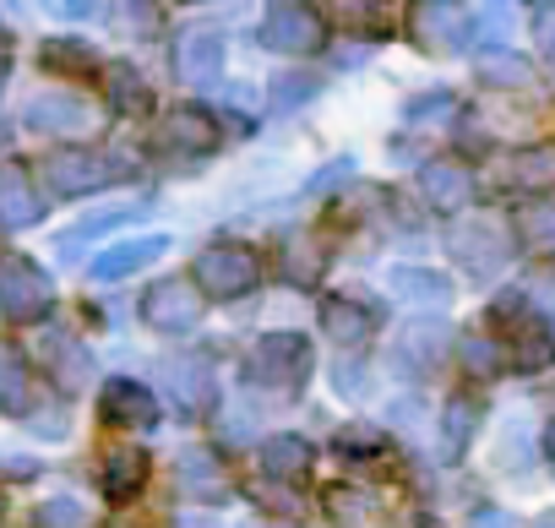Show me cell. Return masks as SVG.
<instances>
[{"label":"cell","instance_id":"cell-1","mask_svg":"<svg viewBox=\"0 0 555 528\" xmlns=\"http://www.w3.org/2000/svg\"><path fill=\"white\" fill-rule=\"evenodd\" d=\"M311 365H317V355H311L306 333H267L250 349V360H245V382L289 398V392H300L311 382Z\"/></svg>","mask_w":555,"mask_h":528},{"label":"cell","instance_id":"cell-2","mask_svg":"<svg viewBox=\"0 0 555 528\" xmlns=\"http://www.w3.org/2000/svg\"><path fill=\"white\" fill-rule=\"evenodd\" d=\"M0 409H7L12 420H23L28 430H39V436H66V414H61L55 392L17 355L0 360Z\"/></svg>","mask_w":555,"mask_h":528},{"label":"cell","instance_id":"cell-3","mask_svg":"<svg viewBox=\"0 0 555 528\" xmlns=\"http://www.w3.org/2000/svg\"><path fill=\"white\" fill-rule=\"evenodd\" d=\"M191 279H196V289H202L207 300H240V295H250V289L261 284V256H256L250 245L223 240V245H207V250L196 256Z\"/></svg>","mask_w":555,"mask_h":528},{"label":"cell","instance_id":"cell-4","mask_svg":"<svg viewBox=\"0 0 555 528\" xmlns=\"http://www.w3.org/2000/svg\"><path fill=\"white\" fill-rule=\"evenodd\" d=\"M256 44L272 55H317L327 44V23L317 7H295V0H278V7L261 12Z\"/></svg>","mask_w":555,"mask_h":528},{"label":"cell","instance_id":"cell-5","mask_svg":"<svg viewBox=\"0 0 555 528\" xmlns=\"http://www.w3.org/2000/svg\"><path fill=\"white\" fill-rule=\"evenodd\" d=\"M55 300V284L39 261L28 256H7L0 261V317L7 322H39Z\"/></svg>","mask_w":555,"mask_h":528},{"label":"cell","instance_id":"cell-6","mask_svg":"<svg viewBox=\"0 0 555 528\" xmlns=\"http://www.w3.org/2000/svg\"><path fill=\"white\" fill-rule=\"evenodd\" d=\"M39 175H44V191H55V196H88V191L115 185L126 169H120V164H109V153L61 147V153H50V158L39 164Z\"/></svg>","mask_w":555,"mask_h":528},{"label":"cell","instance_id":"cell-7","mask_svg":"<svg viewBox=\"0 0 555 528\" xmlns=\"http://www.w3.org/2000/svg\"><path fill=\"white\" fill-rule=\"evenodd\" d=\"M202 317H207V295H202L196 284H185V279H164V284H153V289L142 295V322H147L153 333L180 338V333H196Z\"/></svg>","mask_w":555,"mask_h":528},{"label":"cell","instance_id":"cell-8","mask_svg":"<svg viewBox=\"0 0 555 528\" xmlns=\"http://www.w3.org/2000/svg\"><path fill=\"white\" fill-rule=\"evenodd\" d=\"M452 256L474 279H495L506 268V256H512V240H506V229L495 218H474V223L452 229Z\"/></svg>","mask_w":555,"mask_h":528},{"label":"cell","instance_id":"cell-9","mask_svg":"<svg viewBox=\"0 0 555 528\" xmlns=\"http://www.w3.org/2000/svg\"><path fill=\"white\" fill-rule=\"evenodd\" d=\"M495 317H512V365L517 371H544L555 360V333L539 317H528V306L517 295L495 300Z\"/></svg>","mask_w":555,"mask_h":528},{"label":"cell","instance_id":"cell-10","mask_svg":"<svg viewBox=\"0 0 555 528\" xmlns=\"http://www.w3.org/2000/svg\"><path fill=\"white\" fill-rule=\"evenodd\" d=\"M158 142L175 147V153L202 158V153L218 147V120H212L202 104H175V110L164 115V126H158Z\"/></svg>","mask_w":555,"mask_h":528},{"label":"cell","instance_id":"cell-11","mask_svg":"<svg viewBox=\"0 0 555 528\" xmlns=\"http://www.w3.org/2000/svg\"><path fill=\"white\" fill-rule=\"evenodd\" d=\"M99 414H104L109 425H137V430H147V425H158V398H153L142 382L115 376V382H104Z\"/></svg>","mask_w":555,"mask_h":528},{"label":"cell","instance_id":"cell-12","mask_svg":"<svg viewBox=\"0 0 555 528\" xmlns=\"http://www.w3.org/2000/svg\"><path fill=\"white\" fill-rule=\"evenodd\" d=\"M447 344H452V327L447 322H409L403 333H398V344H392V355H398V365H409V371H436L441 360H447Z\"/></svg>","mask_w":555,"mask_h":528},{"label":"cell","instance_id":"cell-13","mask_svg":"<svg viewBox=\"0 0 555 528\" xmlns=\"http://www.w3.org/2000/svg\"><path fill=\"white\" fill-rule=\"evenodd\" d=\"M420 191H425V202H430L436 213H463V207L474 202V175H468L463 164L436 158V164L420 169Z\"/></svg>","mask_w":555,"mask_h":528},{"label":"cell","instance_id":"cell-14","mask_svg":"<svg viewBox=\"0 0 555 528\" xmlns=\"http://www.w3.org/2000/svg\"><path fill=\"white\" fill-rule=\"evenodd\" d=\"M175 66H180V77H191V82H212V77L223 72V34H218V28H191V34H180Z\"/></svg>","mask_w":555,"mask_h":528},{"label":"cell","instance_id":"cell-15","mask_svg":"<svg viewBox=\"0 0 555 528\" xmlns=\"http://www.w3.org/2000/svg\"><path fill=\"white\" fill-rule=\"evenodd\" d=\"M169 250V234H137V240H120L109 245L104 256H93V279H126L137 268H147V261H158Z\"/></svg>","mask_w":555,"mask_h":528},{"label":"cell","instance_id":"cell-16","mask_svg":"<svg viewBox=\"0 0 555 528\" xmlns=\"http://www.w3.org/2000/svg\"><path fill=\"white\" fill-rule=\"evenodd\" d=\"M28 126L34 131H61V137H77L88 131V104L77 93H39L28 104Z\"/></svg>","mask_w":555,"mask_h":528},{"label":"cell","instance_id":"cell-17","mask_svg":"<svg viewBox=\"0 0 555 528\" xmlns=\"http://www.w3.org/2000/svg\"><path fill=\"white\" fill-rule=\"evenodd\" d=\"M322 333L338 338V344H365L376 333V311L365 300H349V295H333L322 300Z\"/></svg>","mask_w":555,"mask_h":528},{"label":"cell","instance_id":"cell-18","mask_svg":"<svg viewBox=\"0 0 555 528\" xmlns=\"http://www.w3.org/2000/svg\"><path fill=\"white\" fill-rule=\"evenodd\" d=\"M207 371H212V365H207L202 355H191V360H175V365H169V387H175V403H180V409H191V414L212 409L218 382H212Z\"/></svg>","mask_w":555,"mask_h":528},{"label":"cell","instance_id":"cell-19","mask_svg":"<svg viewBox=\"0 0 555 528\" xmlns=\"http://www.w3.org/2000/svg\"><path fill=\"white\" fill-rule=\"evenodd\" d=\"M311 441L306 436H267L261 441V474L267 479H306L311 474Z\"/></svg>","mask_w":555,"mask_h":528},{"label":"cell","instance_id":"cell-20","mask_svg":"<svg viewBox=\"0 0 555 528\" xmlns=\"http://www.w3.org/2000/svg\"><path fill=\"white\" fill-rule=\"evenodd\" d=\"M327 517L338 528H382V501L360 485H333L327 490Z\"/></svg>","mask_w":555,"mask_h":528},{"label":"cell","instance_id":"cell-21","mask_svg":"<svg viewBox=\"0 0 555 528\" xmlns=\"http://www.w3.org/2000/svg\"><path fill=\"white\" fill-rule=\"evenodd\" d=\"M99 485H104V495H109V501H131V495L147 485V452H131V447L109 452V458H104Z\"/></svg>","mask_w":555,"mask_h":528},{"label":"cell","instance_id":"cell-22","mask_svg":"<svg viewBox=\"0 0 555 528\" xmlns=\"http://www.w3.org/2000/svg\"><path fill=\"white\" fill-rule=\"evenodd\" d=\"M506 185L512 191H550L555 185V147H517L506 158Z\"/></svg>","mask_w":555,"mask_h":528},{"label":"cell","instance_id":"cell-23","mask_svg":"<svg viewBox=\"0 0 555 528\" xmlns=\"http://www.w3.org/2000/svg\"><path fill=\"white\" fill-rule=\"evenodd\" d=\"M44 365L55 371V382H61V387H88V382H93V355H88L72 333H55V338H50Z\"/></svg>","mask_w":555,"mask_h":528},{"label":"cell","instance_id":"cell-24","mask_svg":"<svg viewBox=\"0 0 555 528\" xmlns=\"http://www.w3.org/2000/svg\"><path fill=\"white\" fill-rule=\"evenodd\" d=\"M468 12H457V7H414V39L425 44V50H452V44H463V23Z\"/></svg>","mask_w":555,"mask_h":528},{"label":"cell","instance_id":"cell-25","mask_svg":"<svg viewBox=\"0 0 555 528\" xmlns=\"http://www.w3.org/2000/svg\"><path fill=\"white\" fill-rule=\"evenodd\" d=\"M39 202H34V191H28V180H23V169L17 164H7L0 169V223H12V229H28V223H39Z\"/></svg>","mask_w":555,"mask_h":528},{"label":"cell","instance_id":"cell-26","mask_svg":"<svg viewBox=\"0 0 555 528\" xmlns=\"http://www.w3.org/2000/svg\"><path fill=\"white\" fill-rule=\"evenodd\" d=\"M474 425H479V398H468V392L447 398V409H441V452L447 458H463Z\"/></svg>","mask_w":555,"mask_h":528},{"label":"cell","instance_id":"cell-27","mask_svg":"<svg viewBox=\"0 0 555 528\" xmlns=\"http://www.w3.org/2000/svg\"><path fill=\"white\" fill-rule=\"evenodd\" d=\"M104 93H109V110L115 115H142L153 104V93H147V82H142L137 66H104Z\"/></svg>","mask_w":555,"mask_h":528},{"label":"cell","instance_id":"cell-28","mask_svg":"<svg viewBox=\"0 0 555 528\" xmlns=\"http://www.w3.org/2000/svg\"><path fill=\"white\" fill-rule=\"evenodd\" d=\"M180 490L196 495V501H218L223 495V468L212 463V452H202V447L180 452Z\"/></svg>","mask_w":555,"mask_h":528},{"label":"cell","instance_id":"cell-29","mask_svg":"<svg viewBox=\"0 0 555 528\" xmlns=\"http://www.w3.org/2000/svg\"><path fill=\"white\" fill-rule=\"evenodd\" d=\"M322 77L317 72H284V77H272L267 88V115H295L306 99H317Z\"/></svg>","mask_w":555,"mask_h":528},{"label":"cell","instance_id":"cell-30","mask_svg":"<svg viewBox=\"0 0 555 528\" xmlns=\"http://www.w3.org/2000/svg\"><path fill=\"white\" fill-rule=\"evenodd\" d=\"M392 295L420 300V306H441L452 295V284L441 273H430V268H392Z\"/></svg>","mask_w":555,"mask_h":528},{"label":"cell","instance_id":"cell-31","mask_svg":"<svg viewBox=\"0 0 555 528\" xmlns=\"http://www.w3.org/2000/svg\"><path fill=\"white\" fill-rule=\"evenodd\" d=\"M322 268H327L322 240L295 234V240H289V250H284V273H289V284H317V279H322Z\"/></svg>","mask_w":555,"mask_h":528},{"label":"cell","instance_id":"cell-32","mask_svg":"<svg viewBox=\"0 0 555 528\" xmlns=\"http://www.w3.org/2000/svg\"><path fill=\"white\" fill-rule=\"evenodd\" d=\"M39 61H44L50 72H93V66H99V55H93L82 39H44Z\"/></svg>","mask_w":555,"mask_h":528},{"label":"cell","instance_id":"cell-33","mask_svg":"<svg viewBox=\"0 0 555 528\" xmlns=\"http://www.w3.org/2000/svg\"><path fill=\"white\" fill-rule=\"evenodd\" d=\"M528 77H533V66L522 55H485L479 61V82L485 88H528Z\"/></svg>","mask_w":555,"mask_h":528},{"label":"cell","instance_id":"cell-34","mask_svg":"<svg viewBox=\"0 0 555 528\" xmlns=\"http://www.w3.org/2000/svg\"><path fill=\"white\" fill-rule=\"evenodd\" d=\"M142 202H131V207H109V213H93V218H82V223H72L66 234H61V245H66V256H77V245L82 240H99L104 229H115V223H126L131 213H137Z\"/></svg>","mask_w":555,"mask_h":528},{"label":"cell","instance_id":"cell-35","mask_svg":"<svg viewBox=\"0 0 555 528\" xmlns=\"http://www.w3.org/2000/svg\"><path fill=\"white\" fill-rule=\"evenodd\" d=\"M463 360H468V371H474V376H501V365H506L501 344H495V338H479V333L463 344Z\"/></svg>","mask_w":555,"mask_h":528},{"label":"cell","instance_id":"cell-36","mask_svg":"<svg viewBox=\"0 0 555 528\" xmlns=\"http://www.w3.org/2000/svg\"><path fill=\"white\" fill-rule=\"evenodd\" d=\"M333 447H338L344 458H371V452H382V447H387V436H382V430H371V425H344V430L333 436Z\"/></svg>","mask_w":555,"mask_h":528},{"label":"cell","instance_id":"cell-37","mask_svg":"<svg viewBox=\"0 0 555 528\" xmlns=\"http://www.w3.org/2000/svg\"><path fill=\"white\" fill-rule=\"evenodd\" d=\"M39 528H82V506L66 501V495H55V501L39 506Z\"/></svg>","mask_w":555,"mask_h":528},{"label":"cell","instance_id":"cell-38","mask_svg":"<svg viewBox=\"0 0 555 528\" xmlns=\"http://www.w3.org/2000/svg\"><path fill=\"white\" fill-rule=\"evenodd\" d=\"M452 110H457V99H452V93H425V99H414V104H409V120H414V126H425V120H447Z\"/></svg>","mask_w":555,"mask_h":528},{"label":"cell","instance_id":"cell-39","mask_svg":"<svg viewBox=\"0 0 555 528\" xmlns=\"http://www.w3.org/2000/svg\"><path fill=\"white\" fill-rule=\"evenodd\" d=\"M333 387H338L344 398H349V392L360 398V392H365V365H349V360H338V371H333Z\"/></svg>","mask_w":555,"mask_h":528},{"label":"cell","instance_id":"cell-40","mask_svg":"<svg viewBox=\"0 0 555 528\" xmlns=\"http://www.w3.org/2000/svg\"><path fill=\"white\" fill-rule=\"evenodd\" d=\"M354 175V158H338V164H327L317 180H311V191H327V185H338V180H349Z\"/></svg>","mask_w":555,"mask_h":528},{"label":"cell","instance_id":"cell-41","mask_svg":"<svg viewBox=\"0 0 555 528\" xmlns=\"http://www.w3.org/2000/svg\"><path fill=\"white\" fill-rule=\"evenodd\" d=\"M61 17L82 23V17H93V7H88V0H66V7H61Z\"/></svg>","mask_w":555,"mask_h":528},{"label":"cell","instance_id":"cell-42","mask_svg":"<svg viewBox=\"0 0 555 528\" xmlns=\"http://www.w3.org/2000/svg\"><path fill=\"white\" fill-rule=\"evenodd\" d=\"M474 528H512V517H501V512H479Z\"/></svg>","mask_w":555,"mask_h":528},{"label":"cell","instance_id":"cell-43","mask_svg":"<svg viewBox=\"0 0 555 528\" xmlns=\"http://www.w3.org/2000/svg\"><path fill=\"white\" fill-rule=\"evenodd\" d=\"M175 528H218V523H212V517H180Z\"/></svg>","mask_w":555,"mask_h":528},{"label":"cell","instance_id":"cell-44","mask_svg":"<svg viewBox=\"0 0 555 528\" xmlns=\"http://www.w3.org/2000/svg\"><path fill=\"white\" fill-rule=\"evenodd\" d=\"M539 34H544V61L555 66V28H539Z\"/></svg>","mask_w":555,"mask_h":528},{"label":"cell","instance_id":"cell-45","mask_svg":"<svg viewBox=\"0 0 555 528\" xmlns=\"http://www.w3.org/2000/svg\"><path fill=\"white\" fill-rule=\"evenodd\" d=\"M544 458H550V474H555V425L544 430Z\"/></svg>","mask_w":555,"mask_h":528},{"label":"cell","instance_id":"cell-46","mask_svg":"<svg viewBox=\"0 0 555 528\" xmlns=\"http://www.w3.org/2000/svg\"><path fill=\"white\" fill-rule=\"evenodd\" d=\"M533 528H555V512H550V517H539V523H533Z\"/></svg>","mask_w":555,"mask_h":528},{"label":"cell","instance_id":"cell-47","mask_svg":"<svg viewBox=\"0 0 555 528\" xmlns=\"http://www.w3.org/2000/svg\"><path fill=\"white\" fill-rule=\"evenodd\" d=\"M0 88H7V66H0Z\"/></svg>","mask_w":555,"mask_h":528},{"label":"cell","instance_id":"cell-48","mask_svg":"<svg viewBox=\"0 0 555 528\" xmlns=\"http://www.w3.org/2000/svg\"><path fill=\"white\" fill-rule=\"evenodd\" d=\"M0 517H7V495H0Z\"/></svg>","mask_w":555,"mask_h":528},{"label":"cell","instance_id":"cell-49","mask_svg":"<svg viewBox=\"0 0 555 528\" xmlns=\"http://www.w3.org/2000/svg\"><path fill=\"white\" fill-rule=\"evenodd\" d=\"M0 44H7V28H0Z\"/></svg>","mask_w":555,"mask_h":528}]
</instances>
